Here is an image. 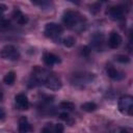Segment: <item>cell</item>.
I'll return each instance as SVG.
<instances>
[{
  "label": "cell",
  "mask_w": 133,
  "mask_h": 133,
  "mask_svg": "<svg viewBox=\"0 0 133 133\" xmlns=\"http://www.w3.org/2000/svg\"><path fill=\"white\" fill-rule=\"evenodd\" d=\"M62 44H63L65 47L71 48V47H73L74 44H75V38H74L73 36H66V37H64V38L62 39Z\"/></svg>",
  "instance_id": "obj_17"
},
{
  "label": "cell",
  "mask_w": 133,
  "mask_h": 133,
  "mask_svg": "<svg viewBox=\"0 0 133 133\" xmlns=\"http://www.w3.org/2000/svg\"><path fill=\"white\" fill-rule=\"evenodd\" d=\"M15 80H16V74H15V72H8L5 76H4V78H3V81H4V83H6V84H8V85H11L14 82H15Z\"/></svg>",
  "instance_id": "obj_16"
},
{
  "label": "cell",
  "mask_w": 133,
  "mask_h": 133,
  "mask_svg": "<svg viewBox=\"0 0 133 133\" xmlns=\"http://www.w3.org/2000/svg\"><path fill=\"white\" fill-rule=\"evenodd\" d=\"M118 110L129 115L133 114V98L131 96H123L118 100Z\"/></svg>",
  "instance_id": "obj_2"
},
{
  "label": "cell",
  "mask_w": 133,
  "mask_h": 133,
  "mask_svg": "<svg viewBox=\"0 0 133 133\" xmlns=\"http://www.w3.org/2000/svg\"><path fill=\"white\" fill-rule=\"evenodd\" d=\"M107 14L110 16L111 19H113V20H119V19H122L124 17L125 8L123 6H119V5L111 6L107 10Z\"/></svg>",
  "instance_id": "obj_7"
},
{
  "label": "cell",
  "mask_w": 133,
  "mask_h": 133,
  "mask_svg": "<svg viewBox=\"0 0 133 133\" xmlns=\"http://www.w3.org/2000/svg\"><path fill=\"white\" fill-rule=\"evenodd\" d=\"M121 133H129V131L127 129H122L121 130Z\"/></svg>",
  "instance_id": "obj_27"
},
{
  "label": "cell",
  "mask_w": 133,
  "mask_h": 133,
  "mask_svg": "<svg viewBox=\"0 0 133 133\" xmlns=\"http://www.w3.org/2000/svg\"><path fill=\"white\" fill-rule=\"evenodd\" d=\"M103 41H104V37H103L102 34H100V33L95 34L92 36V45H94V47H96L97 49H101Z\"/></svg>",
  "instance_id": "obj_14"
},
{
  "label": "cell",
  "mask_w": 133,
  "mask_h": 133,
  "mask_svg": "<svg viewBox=\"0 0 133 133\" xmlns=\"http://www.w3.org/2000/svg\"><path fill=\"white\" fill-rule=\"evenodd\" d=\"M12 17H14L15 21H16L18 24H20V25H24V24H26V23L28 22L27 17H26L20 9H15L14 12H12Z\"/></svg>",
  "instance_id": "obj_13"
},
{
  "label": "cell",
  "mask_w": 133,
  "mask_h": 133,
  "mask_svg": "<svg viewBox=\"0 0 133 133\" xmlns=\"http://www.w3.org/2000/svg\"><path fill=\"white\" fill-rule=\"evenodd\" d=\"M43 60H44L45 64H47V65H49V66L60 62L59 57L56 56V55L53 54V53H45L44 56H43Z\"/></svg>",
  "instance_id": "obj_10"
},
{
  "label": "cell",
  "mask_w": 133,
  "mask_h": 133,
  "mask_svg": "<svg viewBox=\"0 0 133 133\" xmlns=\"http://www.w3.org/2000/svg\"><path fill=\"white\" fill-rule=\"evenodd\" d=\"M0 18H1V14H0Z\"/></svg>",
  "instance_id": "obj_29"
},
{
  "label": "cell",
  "mask_w": 133,
  "mask_h": 133,
  "mask_svg": "<svg viewBox=\"0 0 133 133\" xmlns=\"http://www.w3.org/2000/svg\"><path fill=\"white\" fill-rule=\"evenodd\" d=\"M90 10H91L94 14L98 12V11L100 10V4H99V3H96V4L91 5V8H90Z\"/></svg>",
  "instance_id": "obj_22"
},
{
  "label": "cell",
  "mask_w": 133,
  "mask_h": 133,
  "mask_svg": "<svg viewBox=\"0 0 133 133\" xmlns=\"http://www.w3.org/2000/svg\"><path fill=\"white\" fill-rule=\"evenodd\" d=\"M43 85L51 90H58L61 88L62 83H61V80L54 73H50Z\"/></svg>",
  "instance_id": "obj_5"
},
{
  "label": "cell",
  "mask_w": 133,
  "mask_h": 133,
  "mask_svg": "<svg viewBox=\"0 0 133 133\" xmlns=\"http://www.w3.org/2000/svg\"><path fill=\"white\" fill-rule=\"evenodd\" d=\"M62 31H63L62 26L57 23H48L44 29L45 35L50 38H55V37L59 36L62 33Z\"/></svg>",
  "instance_id": "obj_4"
},
{
  "label": "cell",
  "mask_w": 133,
  "mask_h": 133,
  "mask_svg": "<svg viewBox=\"0 0 133 133\" xmlns=\"http://www.w3.org/2000/svg\"><path fill=\"white\" fill-rule=\"evenodd\" d=\"M0 56L3 59L8 60H17L20 58V53L18 49L12 45H6L0 50Z\"/></svg>",
  "instance_id": "obj_3"
},
{
  "label": "cell",
  "mask_w": 133,
  "mask_h": 133,
  "mask_svg": "<svg viewBox=\"0 0 133 133\" xmlns=\"http://www.w3.org/2000/svg\"><path fill=\"white\" fill-rule=\"evenodd\" d=\"M60 108L64 109L66 111H72V110H74L75 105L73 103H71V102H61L60 103Z\"/></svg>",
  "instance_id": "obj_18"
},
{
  "label": "cell",
  "mask_w": 133,
  "mask_h": 133,
  "mask_svg": "<svg viewBox=\"0 0 133 133\" xmlns=\"http://www.w3.org/2000/svg\"><path fill=\"white\" fill-rule=\"evenodd\" d=\"M122 43V37L116 31H112L108 38V46L111 49H116Z\"/></svg>",
  "instance_id": "obj_9"
},
{
  "label": "cell",
  "mask_w": 133,
  "mask_h": 133,
  "mask_svg": "<svg viewBox=\"0 0 133 133\" xmlns=\"http://www.w3.org/2000/svg\"><path fill=\"white\" fill-rule=\"evenodd\" d=\"M81 52H82V54H83V55L87 56V55L89 54L90 50H89V48H88V47H83V48H82V51H81Z\"/></svg>",
  "instance_id": "obj_24"
},
{
  "label": "cell",
  "mask_w": 133,
  "mask_h": 133,
  "mask_svg": "<svg viewBox=\"0 0 133 133\" xmlns=\"http://www.w3.org/2000/svg\"><path fill=\"white\" fill-rule=\"evenodd\" d=\"M94 79V75L89 73H80V74H74L72 78V82L75 85H85L91 82Z\"/></svg>",
  "instance_id": "obj_6"
},
{
  "label": "cell",
  "mask_w": 133,
  "mask_h": 133,
  "mask_svg": "<svg viewBox=\"0 0 133 133\" xmlns=\"http://www.w3.org/2000/svg\"><path fill=\"white\" fill-rule=\"evenodd\" d=\"M15 101H16V104H17L19 109H21V110L28 109L29 101H28V98H27V96L25 94H18L15 97Z\"/></svg>",
  "instance_id": "obj_8"
},
{
  "label": "cell",
  "mask_w": 133,
  "mask_h": 133,
  "mask_svg": "<svg viewBox=\"0 0 133 133\" xmlns=\"http://www.w3.org/2000/svg\"><path fill=\"white\" fill-rule=\"evenodd\" d=\"M63 126L61 124H55L54 125V133H63Z\"/></svg>",
  "instance_id": "obj_21"
},
{
  "label": "cell",
  "mask_w": 133,
  "mask_h": 133,
  "mask_svg": "<svg viewBox=\"0 0 133 133\" xmlns=\"http://www.w3.org/2000/svg\"><path fill=\"white\" fill-rule=\"evenodd\" d=\"M42 133H54V124H47L43 128Z\"/></svg>",
  "instance_id": "obj_20"
},
{
  "label": "cell",
  "mask_w": 133,
  "mask_h": 133,
  "mask_svg": "<svg viewBox=\"0 0 133 133\" xmlns=\"http://www.w3.org/2000/svg\"><path fill=\"white\" fill-rule=\"evenodd\" d=\"M2 98H3V95H2V92H1V91H0V100H1V99H2Z\"/></svg>",
  "instance_id": "obj_28"
},
{
  "label": "cell",
  "mask_w": 133,
  "mask_h": 133,
  "mask_svg": "<svg viewBox=\"0 0 133 133\" xmlns=\"http://www.w3.org/2000/svg\"><path fill=\"white\" fill-rule=\"evenodd\" d=\"M106 72H107V75H108L111 79H113V80H121V79H123V78L125 77V75H124L123 73H121L119 71H117L115 68H113V66H111V65L107 66Z\"/></svg>",
  "instance_id": "obj_12"
},
{
  "label": "cell",
  "mask_w": 133,
  "mask_h": 133,
  "mask_svg": "<svg viewBox=\"0 0 133 133\" xmlns=\"http://www.w3.org/2000/svg\"><path fill=\"white\" fill-rule=\"evenodd\" d=\"M4 116H5V111L3 110V108L0 107V119L4 118Z\"/></svg>",
  "instance_id": "obj_26"
},
{
  "label": "cell",
  "mask_w": 133,
  "mask_h": 133,
  "mask_svg": "<svg viewBox=\"0 0 133 133\" xmlns=\"http://www.w3.org/2000/svg\"><path fill=\"white\" fill-rule=\"evenodd\" d=\"M59 117H60L61 119H63V121H69L70 115H69L66 112H61V113L59 114Z\"/></svg>",
  "instance_id": "obj_23"
},
{
  "label": "cell",
  "mask_w": 133,
  "mask_h": 133,
  "mask_svg": "<svg viewBox=\"0 0 133 133\" xmlns=\"http://www.w3.org/2000/svg\"><path fill=\"white\" fill-rule=\"evenodd\" d=\"M6 9H7V6H6L5 4L0 3V14H2V12H4V11H6Z\"/></svg>",
  "instance_id": "obj_25"
},
{
  "label": "cell",
  "mask_w": 133,
  "mask_h": 133,
  "mask_svg": "<svg viewBox=\"0 0 133 133\" xmlns=\"http://www.w3.org/2000/svg\"><path fill=\"white\" fill-rule=\"evenodd\" d=\"M32 128L27 119L26 116H21L19 119V132L20 133H28L29 131H31Z\"/></svg>",
  "instance_id": "obj_11"
},
{
  "label": "cell",
  "mask_w": 133,
  "mask_h": 133,
  "mask_svg": "<svg viewBox=\"0 0 133 133\" xmlns=\"http://www.w3.org/2000/svg\"><path fill=\"white\" fill-rule=\"evenodd\" d=\"M62 21L66 27L76 31H81L85 27L84 18L79 12L74 10H65L62 16Z\"/></svg>",
  "instance_id": "obj_1"
},
{
  "label": "cell",
  "mask_w": 133,
  "mask_h": 133,
  "mask_svg": "<svg viewBox=\"0 0 133 133\" xmlns=\"http://www.w3.org/2000/svg\"><path fill=\"white\" fill-rule=\"evenodd\" d=\"M97 108H98V106L94 102H86V103H83L81 105V109L86 111V112H92V111L97 110Z\"/></svg>",
  "instance_id": "obj_15"
},
{
  "label": "cell",
  "mask_w": 133,
  "mask_h": 133,
  "mask_svg": "<svg viewBox=\"0 0 133 133\" xmlns=\"http://www.w3.org/2000/svg\"><path fill=\"white\" fill-rule=\"evenodd\" d=\"M115 60L118 61V62H122V63H128V62L130 61V58H129V56H127V55L119 54V55H116V56H115Z\"/></svg>",
  "instance_id": "obj_19"
}]
</instances>
